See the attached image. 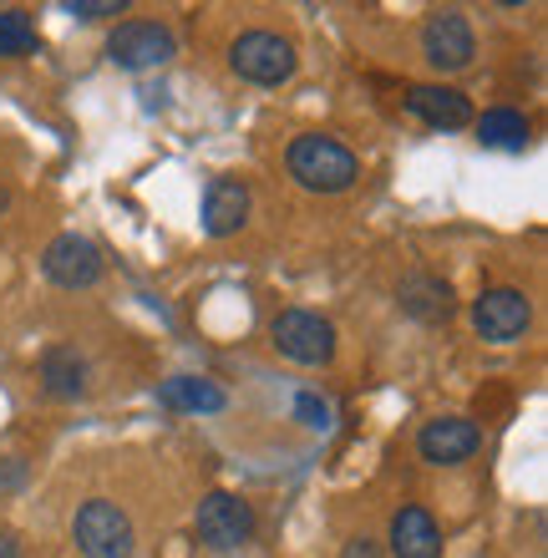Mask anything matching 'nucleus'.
Returning a JSON list of instances; mask_svg holds the SVG:
<instances>
[{
  "mask_svg": "<svg viewBox=\"0 0 548 558\" xmlns=\"http://www.w3.org/2000/svg\"><path fill=\"white\" fill-rule=\"evenodd\" d=\"M284 168H290V178H295L300 189H310V193H345L361 178V158L326 133L295 137L290 153H284Z\"/></svg>",
  "mask_w": 548,
  "mask_h": 558,
  "instance_id": "obj_1",
  "label": "nucleus"
},
{
  "mask_svg": "<svg viewBox=\"0 0 548 558\" xmlns=\"http://www.w3.org/2000/svg\"><path fill=\"white\" fill-rule=\"evenodd\" d=\"M72 538L76 548L87 558H133V518L122 513L118 502H107V498H92L76 508L72 518Z\"/></svg>",
  "mask_w": 548,
  "mask_h": 558,
  "instance_id": "obj_2",
  "label": "nucleus"
},
{
  "mask_svg": "<svg viewBox=\"0 0 548 558\" xmlns=\"http://www.w3.org/2000/svg\"><path fill=\"white\" fill-rule=\"evenodd\" d=\"M229 66L244 82H254V87H280V82L295 76L300 57H295V46L284 41V36H275V31H244L229 46Z\"/></svg>",
  "mask_w": 548,
  "mask_h": 558,
  "instance_id": "obj_3",
  "label": "nucleus"
},
{
  "mask_svg": "<svg viewBox=\"0 0 548 558\" xmlns=\"http://www.w3.org/2000/svg\"><path fill=\"white\" fill-rule=\"evenodd\" d=\"M269 340H275V351L300 361V366H326L336 355V330L315 310H280L269 325Z\"/></svg>",
  "mask_w": 548,
  "mask_h": 558,
  "instance_id": "obj_4",
  "label": "nucleus"
},
{
  "mask_svg": "<svg viewBox=\"0 0 548 558\" xmlns=\"http://www.w3.org/2000/svg\"><path fill=\"white\" fill-rule=\"evenodd\" d=\"M179 41H173V31L158 26V21H122L112 36H107V57L127 66V72H148V66H163L173 61Z\"/></svg>",
  "mask_w": 548,
  "mask_h": 558,
  "instance_id": "obj_5",
  "label": "nucleus"
},
{
  "mask_svg": "<svg viewBox=\"0 0 548 558\" xmlns=\"http://www.w3.org/2000/svg\"><path fill=\"white\" fill-rule=\"evenodd\" d=\"M473 325H477V336L492 340V345H513V340H523V330L534 325V305H528V294L523 290L498 284V290L477 294Z\"/></svg>",
  "mask_w": 548,
  "mask_h": 558,
  "instance_id": "obj_6",
  "label": "nucleus"
},
{
  "mask_svg": "<svg viewBox=\"0 0 548 558\" xmlns=\"http://www.w3.org/2000/svg\"><path fill=\"white\" fill-rule=\"evenodd\" d=\"M422 57L437 66V72H467L477 57V36L467 26L462 11H437L422 26Z\"/></svg>",
  "mask_w": 548,
  "mask_h": 558,
  "instance_id": "obj_7",
  "label": "nucleus"
},
{
  "mask_svg": "<svg viewBox=\"0 0 548 558\" xmlns=\"http://www.w3.org/2000/svg\"><path fill=\"white\" fill-rule=\"evenodd\" d=\"M193 529H198V538H204L208 548L229 554V548L249 544L254 513H249V502L234 498V493H208V498L198 502V513H193Z\"/></svg>",
  "mask_w": 548,
  "mask_h": 558,
  "instance_id": "obj_8",
  "label": "nucleus"
},
{
  "mask_svg": "<svg viewBox=\"0 0 548 558\" xmlns=\"http://www.w3.org/2000/svg\"><path fill=\"white\" fill-rule=\"evenodd\" d=\"M41 269L57 290H92V284L102 279V250L82 234H61L46 244Z\"/></svg>",
  "mask_w": 548,
  "mask_h": 558,
  "instance_id": "obj_9",
  "label": "nucleus"
},
{
  "mask_svg": "<svg viewBox=\"0 0 548 558\" xmlns=\"http://www.w3.org/2000/svg\"><path fill=\"white\" fill-rule=\"evenodd\" d=\"M477 447H483V432H477V422H467V416H437V422H427L422 437H416V452L427 457L431 468H458Z\"/></svg>",
  "mask_w": 548,
  "mask_h": 558,
  "instance_id": "obj_10",
  "label": "nucleus"
},
{
  "mask_svg": "<svg viewBox=\"0 0 548 558\" xmlns=\"http://www.w3.org/2000/svg\"><path fill=\"white\" fill-rule=\"evenodd\" d=\"M249 219V189L239 178H214L204 189V229L214 239H229Z\"/></svg>",
  "mask_w": 548,
  "mask_h": 558,
  "instance_id": "obj_11",
  "label": "nucleus"
},
{
  "mask_svg": "<svg viewBox=\"0 0 548 558\" xmlns=\"http://www.w3.org/2000/svg\"><path fill=\"white\" fill-rule=\"evenodd\" d=\"M442 554V529L427 508L406 502L397 518H391V558H437Z\"/></svg>",
  "mask_w": 548,
  "mask_h": 558,
  "instance_id": "obj_12",
  "label": "nucleus"
},
{
  "mask_svg": "<svg viewBox=\"0 0 548 558\" xmlns=\"http://www.w3.org/2000/svg\"><path fill=\"white\" fill-rule=\"evenodd\" d=\"M406 107H412L416 118L427 122V128H442V133H458L473 122V102L462 97L458 87H412L406 92Z\"/></svg>",
  "mask_w": 548,
  "mask_h": 558,
  "instance_id": "obj_13",
  "label": "nucleus"
},
{
  "mask_svg": "<svg viewBox=\"0 0 548 558\" xmlns=\"http://www.w3.org/2000/svg\"><path fill=\"white\" fill-rule=\"evenodd\" d=\"M401 310L406 315H416V320H427V325H437V320H447L452 315V284L447 279H437V275H412L406 284H401Z\"/></svg>",
  "mask_w": 548,
  "mask_h": 558,
  "instance_id": "obj_14",
  "label": "nucleus"
},
{
  "mask_svg": "<svg viewBox=\"0 0 548 558\" xmlns=\"http://www.w3.org/2000/svg\"><path fill=\"white\" fill-rule=\"evenodd\" d=\"M158 401L168 412H223V391L204 376H173L158 386Z\"/></svg>",
  "mask_w": 548,
  "mask_h": 558,
  "instance_id": "obj_15",
  "label": "nucleus"
},
{
  "mask_svg": "<svg viewBox=\"0 0 548 558\" xmlns=\"http://www.w3.org/2000/svg\"><path fill=\"white\" fill-rule=\"evenodd\" d=\"M41 381L51 397L61 401H72L87 391V366H82V355L72 351V345H57V351H46L41 355Z\"/></svg>",
  "mask_w": 548,
  "mask_h": 558,
  "instance_id": "obj_16",
  "label": "nucleus"
},
{
  "mask_svg": "<svg viewBox=\"0 0 548 558\" xmlns=\"http://www.w3.org/2000/svg\"><path fill=\"white\" fill-rule=\"evenodd\" d=\"M528 137H534V128H528V118H523V112H513V107H492V112H483V118H477V143H483V147L519 153V147H528Z\"/></svg>",
  "mask_w": 548,
  "mask_h": 558,
  "instance_id": "obj_17",
  "label": "nucleus"
},
{
  "mask_svg": "<svg viewBox=\"0 0 548 558\" xmlns=\"http://www.w3.org/2000/svg\"><path fill=\"white\" fill-rule=\"evenodd\" d=\"M41 46L36 21L26 11H0V57H31Z\"/></svg>",
  "mask_w": 548,
  "mask_h": 558,
  "instance_id": "obj_18",
  "label": "nucleus"
},
{
  "mask_svg": "<svg viewBox=\"0 0 548 558\" xmlns=\"http://www.w3.org/2000/svg\"><path fill=\"white\" fill-rule=\"evenodd\" d=\"M66 11H72L76 21H102V15H122L127 5H122V0H72Z\"/></svg>",
  "mask_w": 548,
  "mask_h": 558,
  "instance_id": "obj_19",
  "label": "nucleus"
},
{
  "mask_svg": "<svg viewBox=\"0 0 548 558\" xmlns=\"http://www.w3.org/2000/svg\"><path fill=\"white\" fill-rule=\"evenodd\" d=\"M295 412H300V422L315 426V432H326V426H330V407H326L320 397H310V391H305V397L295 401Z\"/></svg>",
  "mask_w": 548,
  "mask_h": 558,
  "instance_id": "obj_20",
  "label": "nucleus"
},
{
  "mask_svg": "<svg viewBox=\"0 0 548 558\" xmlns=\"http://www.w3.org/2000/svg\"><path fill=\"white\" fill-rule=\"evenodd\" d=\"M345 558H376V544H370V538H351V544H345Z\"/></svg>",
  "mask_w": 548,
  "mask_h": 558,
  "instance_id": "obj_21",
  "label": "nucleus"
},
{
  "mask_svg": "<svg viewBox=\"0 0 548 558\" xmlns=\"http://www.w3.org/2000/svg\"><path fill=\"white\" fill-rule=\"evenodd\" d=\"M0 558H21V538L15 533H0Z\"/></svg>",
  "mask_w": 548,
  "mask_h": 558,
  "instance_id": "obj_22",
  "label": "nucleus"
},
{
  "mask_svg": "<svg viewBox=\"0 0 548 558\" xmlns=\"http://www.w3.org/2000/svg\"><path fill=\"white\" fill-rule=\"evenodd\" d=\"M5 204H11V193H5V189H0V214H5Z\"/></svg>",
  "mask_w": 548,
  "mask_h": 558,
  "instance_id": "obj_23",
  "label": "nucleus"
}]
</instances>
